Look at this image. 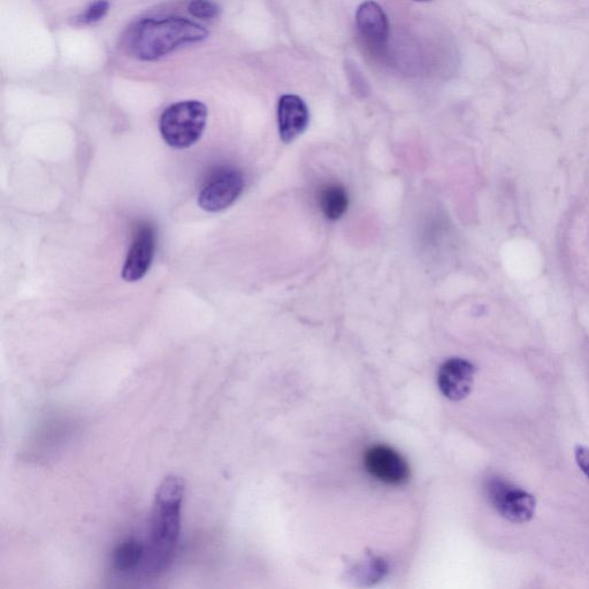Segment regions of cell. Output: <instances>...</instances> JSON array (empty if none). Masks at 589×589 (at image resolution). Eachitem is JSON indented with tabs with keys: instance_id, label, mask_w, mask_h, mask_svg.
I'll list each match as a JSON object with an SVG mask.
<instances>
[{
	"instance_id": "obj_1",
	"label": "cell",
	"mask_w": 589,
	"mask_h": 589,
	"mask_svg": "<svg viewBox=\"0 0 589 589\" xmlns=\"http://www.w3.org/2000/svg\"><path fill=\"white\" fill-rule=\"evenodd\" d=\"M185 497V481L170 476L164 479L152 507L149 538L141 571L145 577L162 575L173 562L181 530V509Z\"/></svg>"
},
{
	"instance_id": "obj_2",
	"label": "cell",
	"mask_w": 589,
	"mask_h": 589,
	"mask_svg": "<svg viewBox=\"0 0 589 589\" xmlns=\"http://www.w3.org/2000/svg\"><path fill=\"white\" fill-rule=\"evenodd\" d=\"M208 36V30L188 19H144L130 33L129 48L137 59L155 61Z\"/></svg>"
},
{
	"instance_id": "obj_3",
	"label": "cell",
	"mask_w": 589,
	"mask_h": 589,
	"mask_svg": "<svg viewBox=\"0 0 589 589\" xmlns=\"http://www.w3.org/2000/svg\"><path fill=\"white\" fill-rule=\"evenodd\" d=\"M208 107L200 101H185L168 106L159 121L164 141L174 149L193 147L204 133Z\"/></svg>"
},
{
	"instance_id": "obj_4",
	"label": "cell",
	"mask_w": 589,
	"mask_h": 589,
	"mask_svg": "<svg viewBox=\"0 0 589 589\" xmlns=\"http://www.w3.org/2000/svg\"><path fill=\"white\" fill-rule=\"evenodd\" d=\"M246 186L243 173L234 166H221L205 180L198 205L206 212H220L232 206Z\"/></svg>"
},
{
	"instance_id": "obj_5",
	"label": "cell",
	"mask_w": 589,
	"mask_h": 589,
	"mask_svg": "<svg viewBox=\"0 0 589 589\" xmlns=\"http://www.w3.org/2000/svg\"><path fill=\"white\" fill-rule=\"evenodd\" d=\"M488 500L497 512L512 523H527L533 518L537 500L530 493L512 486L500 478L488 479L486 483Z\"/></svg>"
},
{
	"instance_id": "obj_6",
	"label": "cell",
	"mask_w": 589,
	"mask_h": 589,
	"mask_svg": "<svg viewBox=\"0 0 589 589\" xmlns=\"http://www.w3.org/2000/svg\"><path fill=\"white\" fill-rule=\"evenodd\" d=\"M364 464L372 477L388 485H403L410 479L404 458L392 448L376 446L366 451Z\"/></svg>"
},
{
	"instance_id": "obj_7",
	"label": "cell",
	"mask_w": 589,
	"mask_h": 589,
	"mask_svg": "<svg viewBox=\"0 0 589 589\" xmlns=\"http://www.w3.org/2000/svg\"><path fill=\"white\" fill-rule=\"evenodd\" d=\"M157 237L155 228L144 224L137 228L132 247L128 251L122 279L127 282L142 280L150 270L156 255Z\"/></svg>"
},
{
	"instance_id": "obj_8",
	"label": "cell",
	"mask_w": 589,
	"mask_h": 589,
	"mask_svg": "<svg viewBox=\"0 0 589 589\" xmlns=\"http://www.w3.org/2000/svg\"><path fill=\"white\" fill-rule=\"evenodd\" d=\"M474 366L462 358H451L441 366L438 384L443 395L451 401H462L471 393Z\"/></svg>"
},
{
	"instance_id": "obj_9",
	"label": "cell",
	"mask_w": 589,
	"mask_h": 589,
	"mask_svg": "<svg viewBox=\"0 0 589 589\" xmlns=\"http://www.w3.org/2000/svg\"><path fill=\"white\" fill-rule=\"evenodd\" d=\"M310 122V112L301 97L285 95L278 105V125L281 140L293 142L305 132Z\"/></svg>"
},
{
	"instance_id": "obj_10",
	"label": "cell",
	"mask_w": 589,
	"mask_h": 589,
	"mask_svg": "<svg viewBox=\"0 0 589 589\" xmlns=\"http://www.w3.org/2000/svg\"><path fill=\"white\" fill-rule=\"evenodd\" d=\"M356 21L364 40L376 49L386 47L389 38L387 15L376 2L363 3L358 7Z\"/></svg>"
},
{
	"instance_id": "obj_11",
	"label": "cell",
	"mask_w": 589,
	"mask_h": 589,
	"mask_svg": "<svg viewBox=\"0 0 589 589\" xmlns=\"http://www.w3.org/2000/svg\"><path fill=\"white\" fill-rule=\"evenodd\" d=\"M145 552L144 542L128 539L114 550L113 568L121 573H128L141 569Z\"/></svg>"
},
{
	"instance_id": "obj_12",
	"label": "cell",
	"mask_w": 589,
	"mask_h": 589,
	"mask_svg": "<svg viewBox=\"0 0 589 589\" xmlns=\"http://www.w3.org/2000/svg\"><path fill=\"white\" fill-rule=\"evenodd\" d=\"M319 205L324 216L330 220H339L347 212L349 198L346 188L338 183L326 186L321 190Z\"/></svg>"
},
{
	"instance_id": "obj_13",
	"label": "cell",
	"mask_w": 589,
	"mask_h": 589,
	"mask_svg": "<svg viewBox=\"0 0 589 589\" xmlns=\"http://www.w3.org/2000/svg\"><path fill=\"white\" fill-rule=\"evenodd\" d=\"M388 571V565L381 558H373L369 562L358 565L355 571L356 578L363 585L374 584L384 578Z\"/></svg>"
},
{
	"instance_id": "obj_14",
	"label": "cell",
	"mask_w": 589,
	"mask_h": 589,
	"mask_svg": "<svg viewBox=\"0 0 589 589\" xmlns=\"http://www.w3.org/2000/svg\"><path fill=\"white\" fill-rule=\"evenodd\" d=\"M188 12L197 19L212 20L218 17L220 9L212 0H191Z\"/></svg>"
},
{
	"instance_id": "obj_15",
	"label": "cell",
	"mask_w": 589,
	"mask_h": 589,
	"mask_svg": "<svg viewBox=\"0 0 589 589\" xmlns=\"http://www.w3.org/2000/svg\"><path fill=\"white\" fill-rule=\"evenodd\" d=\"M109 10V0H96V2L91 4L86 12L81 15L79 21L83 25L97 24V22L103 20L106 17V14L109 13Z\"/></svg>"
},
{
	"instance_id": "obj_16",
	"label": "cell",
	"mask_w": 589,
	"mask_h": 589,
	"mask_svg": "<svg viewBox=\"0 0 589 589\" xmlns=\"http://www.w3.org/2000/svg\"><path fill=\"white\" fill-rule=\"evenodd\" d=\"M575 456L579 469L583 471L585 476L589 479V448L585 446H577L575 449Z\"/></svg>"
},
{
	"instance_id": "obj_17",
	"label": "cell",
	"mask_w": 589,
	"mask_h": 589,
	"mask_svg": "<svg viewBox=\"0 0 589 589\" xmlns=\"http://www.w3.org/2000/svg\"><path fill=\"white\" fill-rule=\"evenodd\" d=\"M422 2H426V0H422Z\"/></svg>"
}]
</instances>
